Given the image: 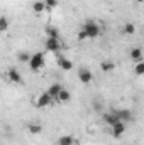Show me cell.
<instances>
[{
    "label": "cell",
    "mask_w": 144,
    "mask_h": 145,
    "mask_svg": "<svg viewBox=\"0 0 144 145\" xmlns=\"http://www.w3.org/2000/svg\"><path fill=\"white\" fill-rule=\"evenodd\" d=\"M102 118H104V121H105L107 125H110V127H112L114 123H117V121H120V120L117 118V115H115V111H110V113H104V116H102Z\"/></svg>",
    "instance_id": "12"
},
{
    "label": "cell",
    "mask_w": 144,
    "mask_h": 145,
    "mask_svg": "<svg viewBox=\"0 0 144 145\" xmlns=\"http://www.w3.org/2000/svg\"><path fill=\"white\" fill-rule=\"evenodd\" d=\"M29 59H31V54L29 52H20L19 54V61L20 63H29Z\"/></svg>",
    "instance_id": "23"
},
{
    "label": "cell",
    "mask_w": 144,
    "mask_h": 145,
    "mask_svg": "<svg viewBox=\"0 0 144 145\" xmlns=\"http://www.w3.org/2000/svg\"><path fill=\"white\" fill-rule=\"evenodd\" d=\"M7 78H9V81H12V83H17V84L24 83V78H22V74L17 71L15 68H10V69L7 71Z\"/></svg>",
    "instance_id": "4"
},
{
    "label": "cell",
    "mask_w": 144,
    "mask_h": 145,
    "mask_svg": "<svg viewBox=\"0 0 144 145\" xmlns=\"http://www.w3.org/2000/svg\"><path fill=\"white\" fill-rule=\"evenodd\" d=\"M85 39H87V34H85V32H83V29H81V31L78 32V40H85Z\"/></svg>",
    "instance_id": "25"
},
{
    "label": "cell",
    "mask_w": 144,
    "mask_h": 145,
    "mask_svg": "<svg viewBox=\"0 0 144 145\" xmlns=\"http://www.w3.org/2000/svg\"><path fill=\"white\" fill-rule=\"evenodd\" d=\"M32 10H34L36 14H41L42 10H46V7H44V2H41V0H36V2L32 3Z\"/></svg>",
    "instance_id": "18"
},
{
    "label": "cell",
    "mask_w": 144,
    "mask_h": 145,
    "mask_svg": "<svg viewBox=\"0 0 144 145\" xmlns=\"http://www.w3.org/2000/svg\"><path fill=\"white\" fill-rule=\"evenodd\" d=\"M83 32L87 34V39H95V37H98L102 34V29L95 20H87V24L83 27Z\"/></svg>",
    "instance_id": "1"
},
{
    "label": "cell",
    "mask_w": 144,
    "mask_h": 145,
    "mask_svg": "<svg viewBox=\"0 0 144 145\" xmlns=\"http://www.w3.org/2000/svg\"><path fill=\"white\" fill-rule=\"evenodd\" d=\"M78 78H80V81H81L83 84H90V83L93 81V74L88 71V69H85V68L78 71Z\"/></svg>",
    "instance_id": "6"
},
{
    "label": "cell",
    "mask_w": 144,
    "mask_h": 145,
    "mask_svg": "<svg viewBox=\"0 0 144 145\" xmlns=\"http://www.w3.org/2000/svg\"><path fill=\"white\" fill-rule=\"evenodd\" d=\"M136 74H137V76H143L144 74V63L143 61L136 63Z\"/></svg>",
    "instance_id": "22"
},
{
    "label": "cell",
    "mask_w": 144,
    "mask_h": 145,
    "mask_svg": "<svg viewBox=\"0 0 144 145\" xmlns=\"http://www.w3.org/2000/svg\"><path fill=\"white\" fill-rule=\"evenodd\" d=\"M46 36L51 37V39H59V31L56 27H53V25H48L46 27Z\"/></svg>",
    "instance_id": "14"
},
{
    "label": "cell",
    "mask_w": 144,
    "mask_h": 145,
    "mask_svg": "<svg viewBox=\"0 0 144 145\" xmlns=\"http://www.w3.org/2000/svg\"><path fill=\"white\" fill-rule=\"evenodd\" d=\"M137 2H139V3H143V2H144V0H137Z\"/></svg>",
    "instance_id": "27"
},
{
    "label": "cell",
    "mask_w": 144,
    "mask_h": 145,
    "mask_svg": "<svg viewBox=\"0 0 144 145\" xmlns=\"http://www.w3.org/2000/svg\"><path fill=\"white\" fill-rule=\"evenodd\" d=\"M44 47H46V51H49V52H58L59 47H61V42H59V39H51V37H48L46 42H44Z\"/></svg>",
    "instance_id": "3"
},
{
    "label": "cell",
    "mask_w": 144,
    "mask_h": 145,
    "mask_svg": "<svg viewBox=\"0 0 144 145\" xmlns=\"http://www.w3.org/2000/svg\"><path fill=\"white\" fill-rule=\"evenodd\" d=\"M58 5V0H44V7H46V10H51V8H54Z\"/></svg>",
    "instance_id": "21"
},
{
    "label": "cell",
    "mask_w": 144,
    "mask_h": 145,
    "mask_svg": "<svg viewBox=\"0 0 144 145\" xmlns=\"http://www.w3.org/2000/svg\"><path fill=\"white\" fill-rule=\"evenodd\" d=\"M93 108L97 110V111H102V105H100V101H98V100H95V101H93Z\"/></svg>",
    "instance_id": "24"
},
{
    "label": "cell",
    "mask_w": 144,
    "mask_h": 145,
    "mask_svg": "<svg viewBox=\"0 0 144 145\" xmlns=\"http://www.w3.org/2000/svg\"><path fill=\"white\" fill-rule=\"evenodd\" d=\"M44 52H36V54H31V59H29V68L32 71H39L42 66H44Z\"/></svg>",
    "instance_id": "2"
},
{
    "label": "cell",
    "mask_w": 144,
    "mask_h": 145,
    "mask_svg": "<svg viewBox=\"0 0 144 145\" xmlns=\"http://www.w3.org/2000/svg\"><path fill=\"white\" fill-rule=\"evenodd\" d=\"M58 145H61V144H58Z\"/></svg>",
    "instance_id": "28"
},
{
    "label": "cell",
    "mask_w": 144,
    "mask_h": 145,
    "mask_svg": "<svg viewBox=\"0 0 144 145\" xmlns=\"http://www.w3.org/2000/svg\"><path fill=\"white\" fill-rule=\"evenodd\" d=\"M100 68H102V71L104 72H112L114 71V68H115V64L110 63V61H104V63L100 64Z\"/></svg>",
    "instance_id": "16"
},
{
    "label": "cell",
    "mask_w": 144,
    "mask_h": 145,
    "mask_svg": "<svg viewBox=\"0 0 144 145\" xmlns=\"http://www.w3.org/2000/svg\"><path fill=\"white\" fill-rule=\"evenodd\" d=\"M126 36H132L134 32H136V25L134 24H131V22H127L126 25H124V31H122Z\"/></svg>",
    "instance_id": "17"
},
{
    "label": "cell",
    "mask_w": 144,
    "mask_h": 145,
    "mask_svg": "<svg viewBox=\"0 0 144 145\" xmlns=\"http://www.w3.org/2000/svg\"><path fill=\"white\" fill-rule=\"evenodd\" d=\"M58 66H59L63 71H71L73 69V63L70 59H66L65 56H59V57H58Z\"/></svg>",
    "instance_id": "10"
},
{
    "label": "cell",
    "mask_w": 144,
    "mask_h": 145,
    "mask_svg": "<svg viewBox=\"0 0 144 145\" xmlns=\"http://www.w3.org/2000/svg\"><path fill=\"white\" fill-rule=\"evenodd\" d=\"M71 145H80V142H78V140H75V142H73Z\"/></svg>",
    "instance_id": "26"
},
{
    "label": "cell",
    "mask_w": 144,
    "mask_h": 145,
    "mask_svg": "<svg viewBox=\"0 0 144 145\" xmlns=\"http://www.w3.org/2000/svg\"><path fill=\"white\" fill-rule=\"evenodd\" d=\"M124 132H126V123H124V121H117V123L112 125V135H114L115 138L122 137Z\"/></svg>",
    "instance_id": "5"
},
{
    "label": "cell",
    "mask_w": 144,
    "mask_h": 145,
    "mask_svg": "<svg viewBox=\"0 0 144 145\" xmlns=\"http://www.w3.org/2000/svg\"><path fill=\"white\" fill-rule=\"evenodd\" d=\"M115 115H117V118H119L120 121H124V123H127V121L132 120V111H131V110H117Z\"/></svg>",
    "instance_id": "8"
},
{
    "label": "cell",
    "mask_w": 144,
    "mask_h": 145,
    "mask_svg": "<svg viewBox=\"0 0 144 145\" xmlns=\"http://www.w3.org/2000/svg\"><path fill=\"white\" fill-rule=\"evenodd\" d=\"M61 89H63V84H61V83H53L46 93L51 96V100H56V96H58V93H59Z\"/></svg>",
    "instance_id": "9"
},
{
    "label": "cell",
    "mask_w": 144,
    "mask_h": 145,
    "mask_svg": "<svg viewBox=\"0 0 144 145\" xmlns=\"http://www.w3.org/2000/svg\"><path fill=\"white\" fill-rule=\"evenodd\" d=\"M71 100V95H70V91L68 89H61L59 93H58V96H56V101H59V103H68Z\"/></svg>",
    "instance_id": "11"
},
{
    "label": "cell",
    "mask_w": 144,
    "mask_h": 145,
    "mask_svg": "<svg viewBox=\"0 0 144 145\" xmlns=\"http://www.w3.org/2000/svg\"><path fill=\"white\" fill-rule=\"evenodd\" d=\"M53 100H51V96L48 95V93H42L39 98H37V101L34 103L36 105V108H46V106H49V103H51Z\"/></svg>",
    "instance_id": "7"
},
{
    "label": "cell",
    "mask_w": 144,
    "mask_h": 145,
    "mask_svg": "<svg viewBox=\"0 0 144 145\" xmlns=\"http://www.w3.org/2000/svg\"><path fill=\"white\" fill-rule=\"evenodd\" d=\"M131 59L136 61V63L143 61V51H141V47H134V49H131Z\"/></svg>",
    "instance_id": "13"
},
{
    "label": "cell",
    "mask_w": 144,
    "mask_h": 145,
    "mask_svg": "<svg viewBox=\"0 0 144 145\" xmlns=\"http://www.w3.org/2000/svg\"><path fill=\"white\" fill-rule=\"evenodd\" d=\"M75 142V138H73L71 135H63V137H59V140H58V144L61 145H71Z\"/></svg>",
    "instance_id": "19"
},
{
    "label": "cell",
    "mask_w": 144,
    "mask_h": 145,
    "mask_svg": "<svg viewBox=\"0 0 144 145\" xmlns=\"http://www.w3.org/2000/svg\"><path fill=\"white\" fill-rule=\"evenodd\" d=\"M29 132H31L32 135H37V133L42 132V127H41L39 123H31V125H29Z\"/></svg>",
    "instance_id": "20"
},
{
    "label": "cell",
    "mask_w": 144,
    "mask_h": 145,
    "mask_svg": "<svg viewBox=\"0 0 144 145\" xmlns=\"http://www.w3.org/2000/svg\"><path fill=\"white\" fill-rule=\"evenodd\" d=\"M9 27H10V22H9V19H7L5 15H2V17H0V34L7 32V31H9Z\"/></svg>",
    "instance_id": "15"
}]
</instances>
